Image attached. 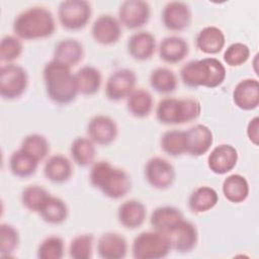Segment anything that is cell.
<instances>
[{
	"mask_svg": "<svg viewBox=\"0 0 259 259\" xmlns=\"http://www.w3.org/2000/svg\"><path fill=\"white\" fill-rule=\"evenodd\" d=\"M144 175L151 187L158 190H165L173 185L176 178V171L167 159L153 157L147 161Z\"/></svg>",
	"mask_w": 259,
	"mask_h": 259,
	"instance_id": "9c48e42d",
	"label": "cell"
},
{
	"mask_svg": "<svg viewBox=\"0 0 259 259\" xmlns=\"http://www.w3.org/2000/svg\"><path fill=\"white\" fill-rule=\"evenodd\" d=\"M86 132L87 137L95 145L109 146L118 136V126L112 117L97 114L88 121Z\"/></svg>",
	"mask_w": 259,
	"mask_h": 259,
	"instance_id": "7c38bea8",
	"label": "cell"
},
{
	"mask_svg": "<svg viewBox=\"0 0 259 259\" xmlns=\"http://www.w3.org/2000/svg\"><path fill=\"white\" fill-rule=\"evenodd\" d=\"M161 20L164 27L168 30L183 31L190 26L192 13L187 3L182 1H170L163 7Z\"/></svg>",
	"mask_w": 259,
	"mask_h": 259,
	"instance_id": "5bb4252c",
	"label": "cell"
},
{
	"mask_svg": "<svg viewBox=\"0 0 259 259\" xmlns=\"http://www.w3.org/2000/svg\"><path fill=\"white\" fill-rule=\"evenodd\" d=\"M154 107V98L152 94L144 89H135L126 98V109L131 115L137 118L148 117Z\"/></svg>",
	"mask_w": 259,
	"mask_h": 259,
	"instance_id": "f1b7e54d",
	"label": "cell"
},
{
	"mask_svg": "<svg viewBox=\"0 0 259 259\" xmlns=\"http://www.w3.org/2000/svg\"><path fill=\"white\" fill-rule=\"evenodd\" d=\"M92 15L91 4L85 0L62 1L58 7V19L61 25L68 30L83 29Z\"/></svg>",
	"mask_w": 259,
	"mask_h": 259,
	"instance_id": "52a82bcc",
	"label": "cell"
},
{
	"mask_svg": "<svg viewBox=\"0 0 259 259\" xmlns=\"http://www.w3.org/2000/svg\"><path fill=\"white\" fill-rule=\"evenodd\" d=\"M118 223L128 230L141 228L147 218L146 205L138 199H127L117 207Z\"/></svg>",
	"mask_w": 259,
	"mask_h": 259,
	"instance_id": "d6986e66",
	"label": "cell"
},
{
	"mask_svg": "<svg viewBox=\"0 0 259 259\" xmlns=\"http://www.w3.org/2000/svg\"><path fill=\"white\" fill-rule=\"evenodd\" d=\"M28 86L26 70L16 64L2 65L0 68V95L5 100L21 97Z\"/></svg>",
	"mask_w": 259,
	"mask_h": 259,
	"instance_id": "ba28073f",
	"label": "cell"
},
{
	"mask_svg": "<svg viewBox=\"0 0 259 259\" xmlns=\"http://www.w3.org/2000/svg\"><path fill=\"white\" fill-rule=\"evenodd\" d=\"M44 175L52 183H66L73 175V165L66 156L62 154L53 155L44 165Z\"/></svg>",
	"mask_w": 259,
	"mask_h": 259,
	"instance_id": "603a6c76",
	"label": "cell"
},
{
	"mask_svg": "<svg viewBox=\"0 0 259 259\" xmlns=\"http://www.w3.org/2000/svg\"><path fill=\"white\" fill-rule=\"evenodd\" d=\"M187 151L186 154L192 157H200L206 154L213 144L211 130L202 123H197L186 131Z\"/></svg>",
	"mask_w": 259,
	"mask_h": 259,
	"instance_id": "ac0fdd59",
	"label": "cell"
},
{
	"mask_svg": "<svg viewBox=\"0 0 259 259\" xmlns=\"http://www.w3.org/2000/svg\"><path fill=\"white\" fill-rule=\"evenodd\" d=\"M226 45V36L223 30L217 26H205L198 31L195 37L196 48L203 54L217 55Z\"/></svg>",
	"mask_w": 259,
	"mask_h": 259,
	"instance_id": "d4e9b609",
	"label": "cell"
},
{
	"mask_svg": "<svg viewBox=\"0 0 259 259\" xmlns=\"http://www.w3.org/2000/svg\"><path fill=\"white\" fill-rule=\"evenodd\" d=\"M50 192L40 185H28L22 191L20 195V200L22 205L32 212H37L40 210L41 206L50 196Z\"/></svg>",
	"mask_w": 259,
	"mask_h": 259,
	"instance_id": "8d00e7d4",
	"label": "cell"
},
{
	"mask_svg": "<svg viewBox=\"0 0 259 259\" xmlns=\"http://www.w3.org/2000/svg\"><path fill=\"white\" fill-rule=\"evenodd\" d=\"M159 57L167 64H178L183 61L188 53V42L181 36L170 35L162 39L159 45Z\"/></svg>",
	"mask_w": 259,
	"mask_h": 259,
	"instance_id": "cb8c5ba5",
	"label": "cell"
},
{
	"mask_svg": "<svg viewBox=\"0 0 259 259\" xmlns=\"http://www.w3.org/2000/svg\"><path fill=\"white\" fill-rule=\"evenodd\" d=\"M14 34L24 40L47 38L56 30V20L46 7L33 6L21 11L13 20Z\"/></svg>",
	"mask_w": 259,
	"mask_h": 259,
	"instance_id": "3957f363",
	"label": "cell"
},
{
	"mask_svg": "<svg viewBox=\"0 0 259 259\" xmlns=\"http://www.w3.org/2000/svg\"><path fill=\"white\" fill-rule=\"evenodd\" d=\"M222 191L227 200L232 203H241L249 195L250 187L247 179L241 174H231L225 178Z\"/></svg>",
	"mask_w": 259,
	"mask_h": 259,
	"instance_id": "f546056e",
	"label": "cell"
},
{
	"mask_svg": "<svg viewBox=\"0 0 259 259\" xmlns=\"http://www.w3.org/2000/svg\"><path fill=\"white\" fill-rule=\"evenodd\" d=\"M184 85L189 88H217L227 77V71L221 61L215 58L192 60L184 64L179 72Z\"/></svg>",
	"mask_w": 259,
	"mask_h": 259,
	"instance_id": "277c9868",
	"label": "cell"
},
{
	"mask_svg": "<svg viewBox=\"0 0 259 259\" xmlns=\"http://www.w3.org/2000/svg\"><path fill=\"white\" fill-rule=\"evenodd\" d=\"M246 134L249 141L253 145L258 146V143H259V117L258 116H254L249 120L247 124Z\"/></svg>",
	"mask_w": 259,
	"mask_h": 259,
	"instance_id": "7bdbcfd3",
	"label": "cell"
},
{
	"mask_svg": "<svg viewBox=\"0 0 259 259\" xmlns=\"http://www.w3.org/2000/svg\"><path fill=\"white\" fill-rule=\"evenodd\" d=\"M70 155L79 167L92 165L96 156L95 144L88 137H77L71 143Z\"/></svg>",
	"mask_w": 259,
	"mask_h": 259,
	"instance_id": "d6a6232c",
	"label": "cell"
},
{
	"mask_svg": "<svg viewBox=\"0 0 259 259\" xmlns=\"http://www.w3.org/2000/svg\"><path fill=\"white\" fill-rule=\"evenodd\" d=\"M238 159V151L234 146L221 144L210 151L207 157V166L212 173L224 175L236 167Z\"/></svg>",
	"mask_w": 259,
	"mask_h": 259,
	"instance_id": "2e32d148",
	"label": "cell"
},
{
	"mask_svg": "<svg viewBox=\"0 0 259 259\" xmlns=\"http://www.w3.org/2000/svg\"><path fill=\"white\" fill-rule=\"evenodd\" d=\"M160 146L162 151L171 157H179L183 154H186V131L170 130L165 132L161 137Z\"/></svg>",
	"mask_w": 259,
	"mask_h": 259,
	"instance_id": "e575fe53",
	"label": "cell"
},
{
	"mask_svg": "<svg viewBox=\"0 0 259 259\" xmlns=\"http://www.w3.org/2000/svg\"><path fill=\"white\" fill-rule=\"evenodd\" d=\"M233 102L242 110H254L259 105V82L254 78L241 80L233 90Z\"/></svg>",
	"mask_w": 259,
	"mask_h": 259,
	"instance_id": "e0dca14e",
	"label": "cell"
},
{
	"mask_svg": "<svg viewBox=\"0 0 259 259\" xmlns=\"http://www.w3.org/2000/svg\"><path fill=\"white\" fill-rule=\"evenodd\" d=\"M151 16V7L144 0H125L118 8V20L127 29H139L146 25Z\"/></svg>",
	"mask_w": 259,
	"mask_h": 259,
	"instance_id": "8fae6325",
	"label": "cell"
},
{
	"mask_svg": "<svg viewBox=\"0 0 259 259\" xmlns=\"http://www.w3.org/2000/svg\"><path fill=\"white\" fill-rule=\"evenodd\" d=\"M171 250L168 236L156 230L140 233L132 244V255L136 259H161Z\"/></svg>",
	"mask_w": 259,
	"mask_h": 259,
	"instance_id": "8992f818",
	"label": "cell"
},
{
	"mask_svg": "<svg viewBox=\"0 0 259 259\" xmlns=\"http://www.w3.org/2000/svg\"><path fill=\"white\" fill-rule=\"evenodd\" d=\"M127 251V241L118 233H103L97 241V254L102 259H122Z\"/></svg>",
	"mask_w": 259,
	"mask_h": 259,
	"instance_id": "ffe728a7",
	"label": "cell"
},
{
	"mask_svg": "<svg viewBox=\"0 0 259 259\" xmlns=\"http://www.w3.org/2000/svg\"><path fill=\"white\" fill-rule=\"evenodd\" d=\"M38 214L44 222L50 225H61L68 219L69 207L62 198L50 195L38 211Z\"/></svg>",
	"mask_w": 259,
	"mask_h": 259,
	"instance_id": "1f68e13d",
	"label": "cell"
},
{
	"mask_svg": "<svg viewBox=\"0 0 259 259\" xmlns=\"http://www.w3.org/2000/svg\"><path fill=\"white\" fill-rule=\"evenodd\" d=\"M42 78L47 95L53 102L67 105L75 101L79 93L71 68L51 60L44 67Z\"/></svg>",
	"mask_w": 259,
	"mask_h": 259,
	"instance_id": "7a4b0ae2",
	"label": "cell"
},
{
	"mask_svg": "<svg viewBox=\"0 0 259 259\" xmlns=\"http://www.w3.org/2000/svg\"><path fill=\"white\" fill-rule=\"evenodd\" d=\"M128 55L136 61L145 62L150 60L156 51L155 36L146 30L133 33L126 42Z\"/></svg>",
	"mask_w": 259,
	"mask_h": 259,
	"instance_id": "44dd1931",
	"label": "cell"
},
{
	"mask_svg": "<svg viewBox=\"0 0 259 259\" xmlns=\"http://www.w3.org/2000/svg\"><path fill=\"white\" fill-rule=\"evenodd\" d=\"M219 202V194L210 186L203 185L195 188L188 197V207L194 213H202L212 209Z\"/></svg>",
	"mask_w": 259,
	"mask_h": 259,
	"instance_id": "83f0119b",
	"label": "cell"
},
{
	"mask_svg": "<svg viewBox=\"0 0 259 259\" xmlns=\"http://www.w3.org/2000/svg\"><path fill=\"white\" fill-rule=\"evenodd\" d=\"M165 234L169 238L172 250L182 254L193 251L198 243V231L196 226L185 219Z\"/></svg>",
	"mask_w": 259,
	"mask_h": 259,
	"instance_id": "4fadbf2b",
	"label": "cell"
},
{
	"mask_svg": "<svg viewBox=\"0 0 259 259\" xmlns=\"http://www.w3.org/2000/svg\"><path fill=\"white\" fill-rule=\"evenodd\" d=\"M137 75L128 68L115 70L108 77L105 84V95L111 101H120L126 99L136 89Z\"/></svg>",
	"mask_w": 259,
	"mask_h": 259,
	"instance_id": "30bf717a",
	"label": "cell"
},
{
	"mask_svg": "<svg viewBox=\"0 0 259 259\" xmlns=\"http://www.w3.org/2000/svg\"><path fill=\"white\" fill-rule=\"evenodd\" d=\"M89 181L94 188L110 199H120L132 189V179L128 173L104 160L92 164Z\"/></svg>",
	"mask_w": 259,
	"mask_h": 259,
	"instance_id": "6da1fadb",
	"label": "cell"
},
{
	"mask_svg": "<svg viewBox=\"0 0 259 259\" xmlns=\"http://www.w3.org/2000/svg\"><path fill=\"white\" fill-rule=\"evenodd\" d=\"M84 58L83 45L75 38L61 39L56 44L53 53V60L72 68L78 65Z\"/></svg>",
	"mask_w": 259,
	"mask_h": 259,
	"instance_id": "7402d4cb",
	"label": "cell"
},
{
	"mask_svg": "<svg viewBox=\"0 0 259 259\" xmlns=\"http://www.w3.org/2000/svg\"><path fill=\"white\" fill-rule=\"evenodd\" d=\"M201 113L200 102L194 98L161 99L156 107L157 120L166 125L183 124L195 120Z\"/></svg>",
	"mask_w": 259,
	"mask_h": 259,
	"instance_id": "5b68a950",
	"label": "cell"
},
{
	"mask_svg": "<svg viewBox=\"0 0 259 259\" xmlns=\"http://www.w3.org/2000/svg\"><path fill=\"white\" fill-rule=\"evenodd\" d=\"M74 75L79 94L84 96H93L99 91L102 76L96 67L85 65L78 69Z\"/></svg>",
	"mask_w": 259,
	"mask_h": 259,
	"instance_id": "484cf974",
	"label": "cell"
},
{
	"mask_svg": "<svg viewBox=\"0 0 259 259\" xmlns=\"http://www.w3.org/2000/svg\"><path fill=\"white\" fill-rule=\"evenodd\" d=\"M20 237L17 229L6 223L0 225V256L10 257L18 248Z\"/></svg>",
	"mask_w": 259,
	"mask_h": 259,
	"instance_id": "74e56055",
	"label": "cell"
},
{
	"mask_svg": "<svg viewBox=\"0 0 259 259\" xmlns=\"http://www.w3.org/2000/svg\"><path fill=\"white\" fill-rule=\"evenodd\" d=\"M224 61L230 67H240L250 58V49L243 42L230 45L224 53Z\"/></svg>",
	"mask_w": 259,
	"mask_h": 259,
	"instance_id": "b9f144b4",
	"label": "cell"
},
{
	"mask_svg": "<svg viewBox=\"0 0 259 259\" xmlns=\"http://www.w3.org/2000/svg\"><path fill=\"white\" fill-rule=\"evenodd\" d=\"M122 35L121 24L118 19L110 14L99 15L91 26V36L101 46L116 44Z\"/></svg>",
	"mask_w": 259,
	"mask_h": 259,
	"instance_id": "9a60e30c",
	"label": "cell"
},
{
	"mask_svg": "<svg viewBox=\"0 0 259 259\" xmlns=\"http://www.w3.org/2000/svg\"><path fill=\"white\" fill-rule=\"evenodd\" d=\"M150 86L160 94H169L175 91L178 85L176 74L167 67H158L151 72Z\"/></svg>",
	"mask_w": 259,
	"mask_h": 259,
	"instance_id": "836d02e7",
	"label": "cell"
},
{
	"mask_svg": "<svg viewBox=\"0 0 259 259\" xmlns=\"http://www.w3.org/2000/svg\"><path fill=\"white\" fill-rule=\"evenodd\" d=\"M23 52V46L16 35H5L0 42V60L3 63L11 64L17 60Z\"/></svg>",
	"mask_w": 259,
	"mask_h": 259,
	"instance_id": "60d3db41",
	"label": "cell"
},
{
	"mask_svg": "<svg viewBox=\"0 0 259 259\" xmlns=\"http://www.w3.org/2000/svg\"><path fill=\"white\" fill-rule=\"evenodd\" d=\"M65 254L64 240L59 236H49L38 245L36 256L39 259H61Z\"/></svg>",
	"mask_w": 259,
	"mask_h": 259,
	"instance_id": "f35d334b",
	"label": "cell"
},
{
	"mask_svg": "<svg viewBox=\"0 0 259 259\" xmlns=\"http://www.w3.org/2000/svg\"><path fill=\"white\" fill-rule=\"evenodd\" d=\"M93 242L92 234L75 236L69 245V256L73 259H90L93 252Z\"/></svg>",
	"mask_w": 259,
	"mask_h": 259,
	"instance_id": "ab89813d",
	"label": "cell"
},
{
	"mask_svg": "<svg viewBox=\"0 0 259 259\" xmlns=\"http://www.w3.org/2000/svg\"><path fill=\"white\" fill-rule=\"evenodd\" d=\"M184 219L181 210L175 206L163 205L156 207L150 217V224L156 231L167 233Z\"/></svg>",
	"mask_w": 259,
	"mask_h": 259,
	"instance_id": "4316f807",
	"label": "cell"
},
{
	"mask_svg": "<svg viewBox=\"0 0 259 259\" xmlns=\"http://www.w3.org/2000/svg\"><path fill=\"white\" fill-rule=\"evenodd\" d=\"M8 164L11 173L15 177L28 178L35 174L39 162L19 148L12 152Z\"/></svg>",
	"mask_w": 259,
	"mask_h": 259,
	"instance_id": "4dcf8cb0",
	"label": "cell"
},
{
	"mask_svg": "<svg viewBox=\"0 0 259 259\" xmlns=\"http://www.w3.org/2000/svg\"><path fill=\"white\" fill-rule=\"evenodd\" d=\"M20 149L29 154L38 162L47 158L51 151V146L48 139L40 134H29L25 136L20 144Z\"/></svg>",
	"mask_w": 259,
	"mask_h": 259,
	"instance_id": "d590c367",
	"label": "cell"
}]
</instances>
